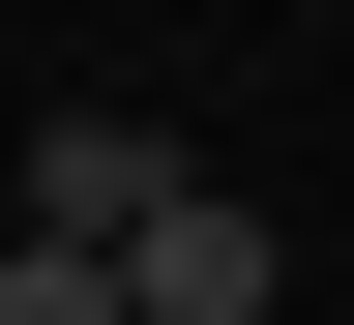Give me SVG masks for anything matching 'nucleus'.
<instances>
[{
  "instance_id": "f257e3e1",
  "label": "nucleus",
  "mask_w": 354,
  "mask_h": 325,
  "mask_svg": "<svg viewBox=\"0 0 354 325\" xmlns=\"http://www.w3.org/2000/svg\"><path fill=\"white\" fill-rule=\"evenodd\" d=\"M177 177H207L177 118H59V148H30V237H88V266H118V237L177 207Z\"/></svg>"
},
{
  "instance_id": "f03ea898",
  "label": "nucleus",
  "mask_w": 354,
  "mask_h": 325,
  "mask_svg": "<svg viewBox=\"0 0 354 325\" xmlns=\"http://www.w3.org/2000/svg\"><path fill=\"white\" fill-rule=\"evenodd\" d=\"M118 296H148V325H266V207H236V177H177L148 237H118Z\"/></svg>"
},
{
  "instance_id": "7ed1b4c3",
  "label": "nucleus",
  "mask_w": 354,
  "mask_h": 325,
  "mask_svg": "<svg viewBox=\"0 0 354 325\" xmlns=\"http://www.w3.org/2000/svg\"><path fill=\"white\" fill-rule=\"evenodd\" d=\"M0 325H148V296H118L88 237H0Z\"/></svg>"
},
{
  "instance_id": "20e7f679",
  "label": "nucleus",
  "mask_w": 354,
  "mask_h": 325,
  "mask_svg": "<svg viewBox=\"0 0 354 325\" xmlns=\"http://www.w3.org/2000/svg\"><path fill=\"white\" fill-rule=\"evenodd\" d=\"M266 325H295V296H266Z\"/></svg>"
}]
</instances>
